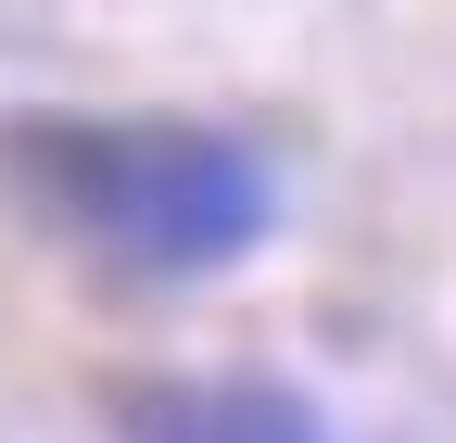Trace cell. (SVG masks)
Here are the masks:
<instances>
[{"mask_svg":"<svg viewBox=\"0 0 456 443\" xmlns=\"http://www.w3.org/2000/svg\"><path fill=\"white\" fill-rule=\"evenodd\" d=\"M13 190L51 215L64 241H89L102 266L127 279H216L266 241V165L216 127H152V115H51V127H13Z\"/></svg>","mask_w":456,"mask_h":443,"instance_id":"1","label":"cell"},{"mask_svg":"<svg viewBox=\"0 0 456 443\" xmlns=\"http://www.w3.org/2000/svg\"><path fill=\"white\" fill-rule=\"evenodd\" d=\"M114 431L127 443H330V418L266 380H165V393H127Z\"/></svg>","mask_w":456,"mask_h":443,"instance_id":"2","label":"cell"}]
</instances>
